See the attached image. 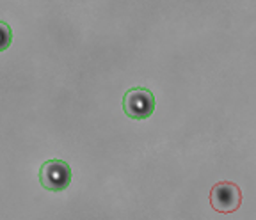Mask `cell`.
<instances>
[{
	"label": "cell",
	"mask_w": 256,
	"mask_h": 220,
	"mask_svg": "<svg viewBox=\"0 0 256 220\" xmlns=\"http://www.w3.org/2000/svg\"><path fill=\"white\" fill-rule=\"evenodd\" d=\"M155 110V96L146 87H134L124 92L123 112L130 119L142 121L148 119Z\"/></svg>",
	"instance_id": "obj_1"
},
{
	"label": "cell",
	"mask_w": 256,
	"mask_h": 220,
	"mask_svg": "<svg viewBox=\"0 0 256 220\" xmlns=\"http://www.w3.org/2000/svg\"><path fill=\"white\" fill-rule=\"evenodd\" d=\"M40 183L50 192H62L72 183V167L62 160H48L40 169Z\"/></svg>",
	"instance_id": "obj_2"
},
{
	"label": "cell",
	"mask_w": 256,
	"mask_h": 220,
	"mask_svg": "<svg viewBox=\"0 0 256 220\" xmlns=\"http://www.w3.org/2000/svg\"><path fill=\"white\" fill-rule=\"evenodd\" d=\"M210 204L219 213H235L242 204V190L232 181H219L210 190Z\"/></svg>",
	"instance_id": "obj_3"
},
{
	"label": "cell",
	"mask_w": 256,
	"mask_h": 220,
	"mask_svg": "<svg viewBox=\"0 0 256 220\" xmlns=\"http://www.w3.org/2000/svg\"><path fill=\"white\" fill-rule=\"evenodd\" d=\"M12 41V30L6 21L0 20V52H6V50L11 46Z\"/></svg>",
	"instance_id": "obj_4"
}]
</instances>
